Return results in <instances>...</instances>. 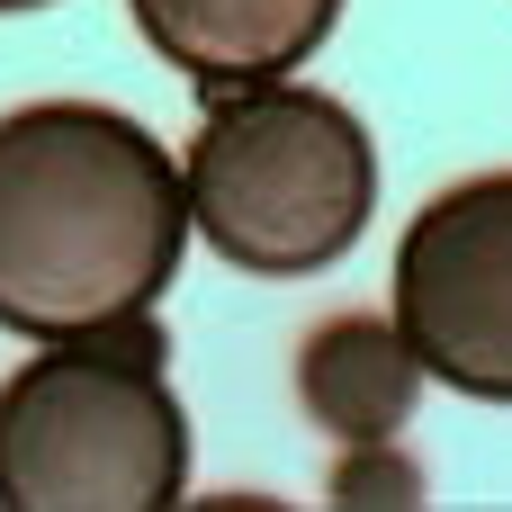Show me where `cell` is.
<instances>
[{"label": "cell", "instance_id": "obj_1", "mask_svg": "<svg viewBox=\"0 0 512 512\" xmlns=\"http://www.w3.org/2000/svg\"><path fill=\"white\" fill-rule=\"evenodd\" d=\"M189 234V171L126 108L36 99L0 117V333L63 342L153 315Z\"/></svg>", "mask_w": 512, "mask_h": 512}, {"label": "cell", "instance_id": "obj_3", "mask_svg": "<svg viewBox=\"0 0 512 512\" xmlns=\"http://www.w3.org/2000/svg\"><path fill=\"white\" fill-rule=\"evenodd\" d=\"M189 495V414L153 315L63 333L0 378V512H162Z\"/></svg>", "mask_w": 512, "mask_h": 512}, {"label": "cell", "instance_id": "obj_5", "mask_svg": "<svg viewBox=\"0 0 512 512\" xmlns=\"http://www.w3.org/2000/svg\"><path fill=\"white\" fill-rule=\"evenodd\" d=\"M135 36L198 90H252L288 81L333 27L342 0H126Z\"/></svg>", "mask_w": 512, "mask_h": 512}, {"label": "cell", "instance_id": "obj_7", "mask_svg": "<svg viewBox=\"0 0 512 512\" xmlns=\"http://www.w3.org/2000/svg\"><path fill=\"white\" fill-rule=\"evenodd\" d=\"M333 504H342V512L423 504V468H414L396 441H360V450H342V468H333Z\"/></svg>", "mask_w": 512, "mask_h": 512}, {"label": "cell", "instance_id": "obj_4", "mask_svg": "<svg viewBox=\"0 0 512 512\" xmlns=\"http://www.w3.org/2000/svg\"><path fill=\"white\" fill-rule=\"evenodd\" d=\"M387 279V315L414 342L423 378L477 405H512V171H477L423 198Z\"/></svg>", "mask_w": 512, "mask_h": 512}, {"label": "cell", "instance_id": "obj_2", "mask_svg": "<svg viewBox=\"0 0 512 512\" xmlns=\"http://www.w3.org/2000/svg\"><path fill=\"white\" fill-rule=\"evenodd\" d=\"M189 225L243 279H315L333 270L378 207L369 126L306 81L207 90L189 135Z\"/></svg>", "mask_w": 512, "mask_h": 512}, {"label": "cell", "instance_id": "obj_8", "mask_svg": "<svg viewBox=\"0 0 512 512\" xmlns=\"http://www.w3.org/2000/svg\"><path fill=\"white\" fill-rule=\"evenodd\" d=\"M0 9H45V0H0Z\"/></svg>", "mask_w": 512, "mask_h": 512}, {"label": "cell", "instance_id": "obj_6", "mask_svg": "<svg viewBox=\"0 0 512 512\" xmlns=\"http://www.w3.org/2000/svg\"><path fill=\"white\" fill-rule=\"evenodd\" d=\"M297 396H306V414H315L342 450L396 441V432L414 423L423 360H414V342L396 333V315H333V324H315L306 351H297Z\"/></svg>", "mask_w": 512, "mask_h": 512}]
</instances>
